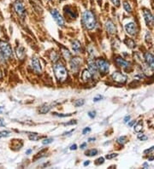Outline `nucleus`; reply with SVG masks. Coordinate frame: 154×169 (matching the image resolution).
I'll return each mask as SVG.
<instances>
[{
    "label": "nucleus",
    "instance_id": "f257e3e1",
    "mask_svg": "<svg viewBox=\"0 0 154 169\" xmlns=\"http://www.w3.org/2000/svg\"><path fill=\"white\" fill-rule=\"evenodd\" d=\"M53 70L56 79L59 82H64L68 78V72L63 64L60 62H57L53 66Z\"/></svg>",
    "mask_w": 154,
    "mask_h": 169
},
{
    "label": "nucleus",
    "instance_id": "f03ea898",
    "mask_svg": "<svg viewBox=\"0 0 154 169\" xmlns=\"http://www.w3.org/2000/svg\"><path fill=\"white\" fill-rule=\"evenodd\" d=\"M82 22H83V24L85 25L86 28L88 30H92L96 26V19L93 14L89 10H86L83 13Z\"/></svg>",
    "mask_w": 154,
    "mask_h": 169
},
{
    "label": "nucleus",
    "instance_id": "7ed1b4c3",
    "mask_svg": "<svg viewBox=\"0 0 154 169\" xmlns=\"http://www.w3.org/2000/svg\"><path fill=\"white\" fill-rule=\"evenodd\" d=\"M95 62H96V65L98 68V71H99L100 73L105 74L109 71V63L104 59H101V58L97 59Z\"/></svg>",
    "mask_w": 154,
    "mask_h": 169
},
{
    "label": "nucleus",
    "instance_id": "20e7f679",
    "mask_svg": "<svg viewBox=\"0 0 154 169\" xmlns=\"http://www.w3.org/2000/svg\"><path fill=\"white\" fill-rule=\"evenodd\" d=\"M0 49L3 52V54L4 55V56L6 57H10L12 56V49L10 47V45L6 43V42H3V41H1L0 42Z\"/></svg>",
    "mask_w": 154,
    "mask_h": 169
},
{
    "label": "nucleus",
    "instance_id": "39448f33",
    "mask_svg": "<svg viewBox=\"0 0 154 169\" xmlns=\"http://www.w3.org/2000/svg\"><path fill=\"white\" fill-rule=\"evenodd\" d=\"M111 78L114 81L120 84H124L127 81V76L120 72H114L111 75Z\"/></svg>",
    "mask_w": 154,
    "mask_h": 169
},
{
    "label": "nucleus",
    "instance_id": "423d86ee",
    "mask_svg": "<svg viewBox=\"0 0 154 169\" xmlns=\"http://www.w3.org/2000/svg\"><path fill=\"white\" fill-rule=\"evenodd\" d=\"M51 16H52V17H53V19L55 20V22L57 23L58 26H63L64 25V20H63V18L62 17V16L59 14V12L57 10H52L51 11Z\"/></svg>",
    "mask_w": 154,
    "mask_h": 169
},
{
    "label": "nucleus",
    "instance_id": "0eeeda50",
    "mask_svg": "<svg viewBox=\"0 0 154 169\" xmlns=\"http://www.w3.org/2000/svg\"><path fill=\"white\" fill-rule=\"evenodd\" d=\"M14 9H15L16 12L17 13V15H18L19 16H22V17L25 16V8H24L23 4H22L21 2H19V1L16 2L15 4H14Z\"/></svg>",
    "mask_w": 154,
    "mask_h": 169
},
{
    "label": "nucleus",
    "instance_id": "6e6552de",
    "mask_svg": "<svg viewBox=\"0 0 154 169\" xmlns=\"http://www.w3.org/2000/svg\"><path fill=\"white\" fill-rule=\"evenodd\" d=\"M81 60L79 57H74L72 58V60L70 61V69L73 73H76L79 69H80V65Z\"/></svg>",
    "mask_w": 154,
    "mask_h": 169
},
{
    "label": "nucleus",
    "instance_id": "1a4fd4ad",
    "mask_svg": "<svg viewBox=\"0 0 154 169\" xmlns=\"http://www.w3.org/2000/svg\"><path fill=\"white\" fill-rule=\"evenodd\" d=\"M31 65H32L33 69L37 73H41L42 69H41V65H40V61H39L38 58L33 57L31 59Z\"/></svg>",
    "mask_w": 154,
    "mask_h": 169
},
{
    "label": "nucleus",
    "instance_id": "9d476101",
    "mask_svg": "<svg viewBox=\"0 0 154 169\" xmlns=\"http://www.w3.org/2000/svg\"><path fill=\"white\" fill-rule=\"evenodd\" d=\"M145 60H146V63L153 69L154 70V56L153 54L147 52L145 54Z\"/></svg>",
    "mask_w": 154,
    "mask_h": 169
},
{
    "label": "nucleus",
    "instance_id": "9b49d317",
    "mask_svg": "<svg viewBox=\"0 0 154 169\" xmlns=\"http://www.w3.org/2000/svg\"><path fill=\"white\" fill-rule=\"evenodd\" d=\"M125 30H126V32L128 33V34H130V35H134L137 33L136 26L133 22H130V23L125 25Z\"/></svg>",
    "mask_w": 154,
    "mask_h": 169
},
{
    "label": "nucleus",
    "instance_id": "f8f14e48",
    "mask_svg": "<svg viewBox=\"0 0 154 169\" xmlns=\"http://www.w3.org/2000/svg\"><path fill=\"white\" fill-rule=\"evenodd\" d=\"M116 63H117L118 66H120L121 68L124 69H128V68L130 67V63H129L128 62H127V61L123 60V59L121 58V57L116 58Z\"/></svg>",
    "mask_w": 154,
    "mask_h": 169
},
{
    "label": "nucleus",
    "instance_id": "ddd939ff",
    "mask_svg": "<svg viewBox=\"0 0 154 169\" xmlns=\"http://www.w3.org/2000/svg\"><path fill=\"white\" fill-rule=\"evenodd\" d=\"M143 14H144V17H145V21H146V23L148 25L152 24L153 21V15L151 14V12L147 10H144L143 11Z\"/></svg>",
    "mask_w": 154,
    "mask_h": 169
},
{
    "label": "nucleus",
    "instance_id": "4468645a",
    "mask_svg": "<svg viewBox=\"0 0 154 169\" xmlns=\"http://www.w3.org/2000/svg\"><path fill=\"white\" fill-rule=\"evenodd\" d=\"M105 28H106L107 32H109L110 33H115L116 31H117L116 26L114 25V23L111 21H108L105 23Z\"/></svg>",
    "mask_w": 154,
    "mask_h": 169
},
{
    "label": "nucleus",
    "instance_id": "2eb2a0df",
    "mask_svg": "<svg viewBox=\"0 0 154 169\" xmlns=\"http://www.w3.org/2000/svg\"><path fill=\"white\" fill-rule=\"evenodd\" d=\"M88 68H89V71L91 72L92 74H95L98 72V68H97L96 62L93 60H90L88 62Z\"/></svg>",
    "mask_w": 154,
    "mask_h": 169
},
{
    "label": "nucleus",
    "instance_id": "dca6fc26",
    "mask_svg": "<svg viewBox=\"0 0 154 169\" xmlns=\"http://www.w3.org/2000/svg\"><path fill=\"white\" fill-rule=\"evenodd\" d=\"M81 79H83L84 82H87L88 80H90L92 79V73L89 70L87 69H85L83 70L82 74H81Z\"/></svg>",
    "mask_w": 154,
    "mask_h": 169
},
{
    "label": "nucleus",
    "instance_id": "f3484780",
    "mask_svg": "<svg viewBox=\"0 0 154 169\" xmlns=\"http://www.w3.org/2000/svg\"><path fill=\"white\" fill-rule=\"evenodd\" d=\"M72 49L73 50L76 52V53H79L81 50V45H80V42L79 40H74L72 42Z\"/></svg>",
    "mask_w": 154,
    "mask_h": 169
},
{
    "label": "nucleus",
    "instance_id": "a211bd4d",
    "mask_svg": "<svg viewBox=\"0 0 154 169\" xmlns=\"http://www.w3.org/2000/svg\"><path fill=\"white\" fill-rule=\"evenodd\" d=\"M61 51H62V55H63V56L64 59L70 60L71 58V53L67 49L63 47V48H61Z\"/></svg>",
    "mask_w": 154,
    "mask_h": 169
},
{
    "label": "nucleus",
    "instance_id": "6ab92c4d",
    "mask_svg": "<svg viewBox=\"0 0 154 169\" xmlns=\"http://www.w3.org/2000/svg\"><path fill=\"white\" fill-rule=\"evenodd\" d=\"M16 55L17 57L21 60H22L25 56V52H24V49L22 47H17L16 49Z\"/></svg>",
    "mask_w": 154,
    "mask_h": 169
},
{
    "label": "nucleus",
    "instance_id": "aec40b11",
    "mask_svg": "<svg viewBox=\"0 0 154 169\" xmlns=\"http://www.w3.org/2000/svg\"><path fill=\"white\" fill-rule=\"evenodd\" d=\"M51 106L49 105H44L42 107H40V109H39V112L42 115H45V114H47L50 110H51Z\"/></svg>",
    "mask_w": 154,
    "mask_h": 169
},
{
    "label": "nucleus",
    "instance_id": "412c9836",
    "mask_svg": "<svg viewBox=\"0 0 154 169\" xmlns=\"http://www.w3.org/2000/svg\"><path fill=\"white\" fill-rule=\"evenodd\" d=\"M64 10H65L66 14H67L68 16H70L71 18H75V17L76 16V14H75V12L73 11V10H72L70 7H69V6L67 7V6H66V7L64 8Z\"/></svg>",
    "mask_w": 154,
    "mask_h": 169
},
{
    "label": "nucleus",
    "instance_id": "4be33fe9",
    "mask_svg": "<svg viewBox=\"0 0 154 169\" xmlns=\"http://www.w3.org/2000/svg\"><path fill=\"white\" fill-rule=\"evenodd\" d=\"M142 128H143V122L140 121H139L135 126H134V132H140L142 131Z\"/></svg>",
    "mask_w": 154,
    "mask_h": 169
},
{
    "label": "nucleus",
    "instance_id": "5701e85b",
    "mask_svg": "<svg viewBox=\"0 0 154 169\" xmlns=\"http://www.w3.org/2000/svg\"><path fill=\"white\" fill-rule=\"evenodd\" d=\"M97 154H98V150L97 149H89V150H87L86 152V155H87V156H94Z\"/></svg>",
    "mask_w": 154,
    "mask_h": 169
},
{
    "label": "nucleus",
    "instance_id": "b1692460",
    "mask_svg": "<svg viewBox=\"0 0 154 169\" xmlns=\"http://www.w3.org/2000/svg\"><path fill=\"white\" fill-rule=\"evenodd\" d=\"M124 42H125V44L127 45V46H128L129 48H134V47L135 46V43H134V41L132 40V39H126Z\"/></svg>",
    "mask_w": 154,
    "mask_h": 169
},
{
    "label": "nucleus",
    "instance_id": "393cba45",
    "mask_svg": "<svg viewBox=\"0 0 154 169\" xmlns=\"http://www.w3.org/2000/svg\"><path fill=\"white\" fill-rule=\"evenodd\" d=\"M28 138H29V139L32 140V141H36V140H38V139L40 138V137H39V135H38L37 133H32L31 135H29Z\"/></svg>",
    "mask_w": 154,
    "mask_h": 169
},
{
    "label": "nucleus",
    "instance_id": "a878e982",
    "mask_svg": "<svg viewBox=\"0 0 154 169\" xmlns=\"http://www.w3.org/2000/svg\"><path fill=\"white\" fill-rule=\"evenodd\" d=\"M117 142H118V144H120V145H124V144L127 142V137H125V136L120 137V138L117 139Z\"/></svg>",
    "mask_w": 154,
    "mask_h": 169
},
{
    "label": "nucleus",
    "instance_id": "bb28decb",
    "mask_svg": "<svg viewBox=\"0 0 154 169\" xmlns=\"http://www.w3.org/2000/svg\"><path fill=\"white\" fill-rule=\"evenodd\" d=\"M123 7H124L125 10H126L127 12H131L132 9H131V6H130V4L128 3V2H124V3H123Z\"/></svg>",
    "mask_w": 154,
    "mask_h": 169
},
{
    "label": "nucleus",
    "instance_id": "cd10ccee",
    "mask_svg": "<svg viewBox=\"0 0 154 169\" xmlns=\"http://www.w3.org/2000/svg\"><path fill=\"white\" fill-rule=\"evenodd\" d=\"M10 134H11V132H9V131H2V132H0L1 137H3V138H7V137L10 136Z\"/></svg>",
    "mask_w": 154,
    "mask_h": 169
},
{
    "label": "nucleus",
    "instance_id": "c85d7f7f",
    "mask_svg": "<svg viewBox=\"0 0 154 169\" xmlns=\"http://www.w3.org/2000/svg\"><path fill=\"white\" fill-rule=\"evenodd\" d=\"M84 103H85V101L83 99H80V100H77L75 102V106L76 107H81L82 105H84Z\"/></svg>",
    "mask_w": 154,
    "mask_h": 169
},
{
    "label": "nucleus",
    "instance_id": "c756f323",
    "mask_svg": "<svg viewBox=\"0 0 154 169\" xmlns=\"http://www.w3.org/2000/svg\"><path fill=\"white\" fill-rule=\"evenodd\" d=\"M51 59L52 60V61H54V62H56V61H57V60H58V55H57L55 51L51 52Z\"/></svg>",
    "mask_w": 154,
    "mask_h": 169
},
{
    "label": "nucleus",
    "instance_id": "7c9ffc66",
    "mask_svg": "<svg viewBox=\"0 0 154 169\" xmlns=\"http://www.w3.org/2000/svg\"><path fill=\"white\" fill-rule=\"evenodd\" d=\"M104 162V157H99V159H97V160L95 161V164H96L97 166H99V165L103 164Z\"/></svg>",
    "mask_w": 154,
    "mask_h": 169
},
{
    "label": "nucleus",
    "instance_id": "2f4dec72",
    "mask_svg": "<svg viewBox=\"0 0 154 169\" xmlns=\"http://www.w3.org/2000/svg\"><path fill=\"white\" fill-rule=\"evenodd\" d=\"M117 155H118V154H117V153L109 154V155H106V159H108V160H110V159H113V158L117 157Z\"/></svg>",
    "mask_w": 154,
    "mask_h": 169
},
{
    "label": "nucleus",
    "instance_id": "473e14b6",
    "mask_svg": "<svg viewBox=\"0 0 154 169\" xmlns=\"http://www.w3.org/2000/svg\"><path fill=\"white\" fill-rule=\"evenodd\" d=\"M56 116H58V117H68V116H71L72 114H57V113H53Z\"/></svg>",
    "mask_w": 154,
    "mask_h": 169
},
{
    "label": "nucleus",
    "instance_id": "72a5a7b5",
    "mask_svg": "<svg viewBox=\"0 0 154 169\" xmlns=\"http://www.w3.org/2000/svg\"><path fill=\"white\" fill-rule=\"evenodd\" d=\"M53 142V139L52 138H46V139H44L42 144L43 145H49V144H51Z\"/></svg>",
    "mask_w": 154,
    "mask_h": 169
},
{
    "label": "nucleus",
    "instance_id": "f704fd0d",
    "mask_svg": "<svg viewBox=\"0 0 154 169\" xmlns=\"http://www.w3.org/2000/svg\"><path fill=\"white\" fill-rule=\"evenodd\" d=\"M138 138H139L140 140H141V141H144V140H147V137L145 136L144 134H139V135H138Z\"/></svg>",
    "mask_w": 154,
    "mask_h": 169
},
{
    "label": "nucleus",
    "instance_id": "c9c22d12",
    "mask_svg": "<svg viewBox=\"0 0 154 169\" xmlns=\"http://www.w3.org/2000/svg\"><path fill=\"white\" fill-rule=\"evenodd\" d=\"M88 116H89L90 118H92V119L95 118V116H96V112H95V111H90V112L88 113Z\"/></svg>",
    "mask_w": 154,
    "mask_h": 169
},
{
    "label": "nucleus",
    "instance_id": "e433bc0d",
    "mask_svg": "<svg viewBox=\"0 0 154 169\" xmlns=\"http://www.w3.org/2000/svg\"><path fill=\"white\" fill-rule=\"evenodd\" d=\"M91 132V128H89V127H86V128H84L83 129V131H82V134H87V132Z\"/></svg>",
    "mask_w": 154,
    "mask_h": 169
},
{
    "label": "nucleus",
    "instance_id": "4c0bfd02",
    "mask_svg": "<svg viewBox=\"0 0 154 169\" xmlns=\"http://www.w3.org/2000/svg\"><path fill=\"white\" fill-rule=\"evenodd\" d=\"M4 55L3 54V52H2V50H1V49H0V62H4Z\"/></svg>",
    "mask_w": 154,
    "mask_h": 169
},
{
    "label": "nucleus",
    "instance_id": "58836bf2",
    "mask_svg": "<svg viewBox=\"0 0 154 169\" xmlns=\"http://www.w3.org/2000/svg\"><path fill=\"white\" fill-rule=\"evenodd\" d=\"M111 2H112V3L114 4V5H116V6H119L120 5V1L119 0H110Z\"/></svg>",
    "mask_w": 154,
    "mask_h": 169
},
{
    "label": "nucleus",
    "instance_id": "ea45409f",
    "mask_svg": "<svg viewBox=\"0 0 154 169\" xmlns=\"http://www.w3.org/2000/svg\"><path fill=\"white\" fill-rule=\"evenodd\" d=\"M153 150H154V146H153V147H151L150 149H146V150L144 151V153H145V154H147V153H150V152H152V151H153Z\"/></svg>",
    "mask_w": 154,
    "mask_h": 169
},
{
    "label": "nucleus",
    "instance_id": "a19ab883",
    "mask_svg": "<svg viewBox=\"0 0 154 169\" xmlns=\"http://www.w3.org/2000/svg\"><path fill=\"white\" fill-rule=\"evenodd\" d=\"M102 98L103 97H101V96H98V97H96L93 98V101H94V102H99V101H100Z\"/></svg>",
    "mask_w": 154,
    "mask_h": 169
},
{
    "label": "nucleus",
    "instance_id": "79ce46f5",
    "mask_svg": "<svg viewBox=\"0 0 154 169\" xmlns=\"http://www.w3.org/2000/svg\"><path fill=\"white\" fill-rule=\"evenodd\" d=\"M77 123V121H70V122H68V123H66L65 125H74V124H76Z\"/></svg>",
    "mask_w": 154,
    "mask_h": 169
},
{
    "label": "nucleus",
    "instance_id": "37998d69",
    "mask_svg": "<svg viewBox=\"0 0 154 169\" xmlns=\"http://www.w3.org/2000/svg\"><path fill=\"white\" fill-rule=\"evenodd\" d=\"M76 149H77V145H71V147H70V150H76Z\"/></svg>",
    "mask_w": 154,
    "mask_h": 169
},
{
    "label": "nucleus",
    "instance_id": "c03bdc74",
    "mask_svg": "<svg viewBox=\"0 0 154 169\" xmlns=\"http://www.w3.org/2000/svg\"><path fill=\"white\" fill-rule=\"evenodd\" d=\"M129 120H130V115H127V116L124 118V122L127 123L128 121H129Z\"/></svg>",
    "mask_w": 154,
    "mask_h": 169
},
{
    "label": "nucleus",
    "instance_id": "a18cd8bd",
    "mask_svg": "<svg viewBox=\"0 0 154 169\" xmlns=\"http://www.w3.org/2000/svg\"><path fill=\"white\" fill-rule=\"evenodd\" d=\"M5 126V124H4L3 121L2 119H0V126Z\"/></svg>",
    "mask_w": 154,
    "mask_h": 169
},
{
    "label": "nucleus",
    "instance_id": "49530a36",
    "mask_svg": "<svg viewBox=\"0 0 154 169\" xmlns=\"http://www.w3.org/2000/svg\"><path fill=\"white\" fill-rule=\"evenodd\" d=\"M134 123H135V121H131V122H129V123H128V126H133Z\"/></svg>",
    "mask_w": 154,
    "mask_h": 169
},
{
    "label": "nucleus",
    "instance_id": "de8ad7c7",
    "mask_svg": "<svg viewBox=\"0 0 154 169\" xmlns=\"http://www.w3.org/2000/svg\"><path fill=\"white\" fill-rule=\"evenodd\" d=\"M74 132V130H71L70 132H64L63 133V135H70V133H71V132Z\"/></svg>",
    "mask_w": 154,
    "mask_h": 169
},
{
    "label": "nucleus",
    "instance_id": "09e8293b",
    "mask_svg": "<svg viewBox=\"0 0 154 169\" xmlns=\"http://www.w3.org/2000/svg\"><path fill=\"white\" fill-rule=\"evenodd\" d=\"M89 164H90V162H89V161H87V162H84V166H85V167H86V166H88Z\"/></svg>",
    "mask_w": 154,
    "mask_h": 169
},
{
    "label": "nucleus",
    "instance_id": "8fccbe9b",
    "mask_svg": "<svg viewBox=\"0 0 154 169\" xmlns=\"http://www.w3.org/2000/svg\"><path fill=\"white\" fill-rule=\"evenodd\" d=\"M88 141H89V142H93V141H95V138H88Z\"/></svg>",
    "mask_w": 154,
    "mask_h": 169
},
{
    "label": "nucleus",
    "instance_id": "3c124183",
    "mask_svg": "<svg viewBox=\"0 0 154 169\" xmlns=\"http://www.w3.org/2000/svg\"><path fill=\"white\" fill-rule=\"evenodd\" d=\"M86 146H87V143H84V144H82V145H80V149H84Z\"/></svg>",
    "mask_w": 154,
    "mask_h": 169
},
{
    "label": "nucleus",
    "instance_id": "603ef678",
    "mask_svg": "<svg viewBox=\"0 0 154 169\" xmlns=\"http://www.w3.org/2000/svg\"><path fill=\"white\" fill-rule=\"evenodd\" d=\"M31 152H32V149H27V150L26 151V154H27V155H28V154H30Z\"/></svg>",
    "mask_w": 154,
    "mask_h": 169
},
{
    "label": "nucleus",
    "instance_id": "864d4df0",
    "mask_svg": "<svg viewBox=\"0 0 154 169\" xmlns=\"http://www.w3.org/2000/svg\"><path fill=\"white\" fill-rule=\"evenodd\" d=\"M3 110V107H0V113H2Z\"/></svg>",
    "mask_w": 154,
    "mask_h": 169
},
{
    "label": "nucleus",
    "instance_id": "5fc2aeb1",
    "mask_svg": "<svg viewBox=\"0 0 154 169\" xmlns=\"http://www.w3.org/2000/svg\"><path fill=\"white\" fill-rule=\"evenodd\" d=\"M154 159V156H153V157H151L150 159H149V161H152V160H153Z\"/></svg>",
    "mask_w": 154,
    "mask_h": 169
},
{
    "label": "nucleus",
    "instance_id": "6e6d98bb",
    "mask_svg": "<svg viewBox=\"0 0 154 169\" xmlns=\"http://www.w3.org/2000/svg\"><path fill=\"white\" fill-rule=\"evenodd\" d=\"M2 78V73H1V70H0V79Z\"/></svg>",
    "mask_w": 154,
    "mask_h": 169
},
{
    "label": "nucleus",
    "instance_id": "4d7b16f0",
    "mask_svg": "<svg viewBox=\"0 0 154 169\" xmlns=\"http://www.w3.org/2000/svg\"><path fill=\"white\" fill-rule=\"evenodd\" d=\"M49 1H52V0H49Z\"/></svg>",
    "mask_w": 154,
    "mask_h": 169
},
{
    "label": "nucleus",
    "instance_id": "13d9d810",
    "mask_svg": "<svg viewBox=\"0 0 154 169\" xmlns=\"http://www.w3.org/2000/svg\"><path fill=\"white\" fill-rule=\"evenodd\" d=\"M0 138H1V135H0Z\"/></svg>",
    "mask_w": 154,
    "mask_h": 169
},
{
    "label": "nucleus",
    "instance_id": "bf43d9fd",
    "mask_svg": "<svg viewBox=\"0 0 154 169\" xmlns=\"http://www.w3.org/2000/svg\"><path fill=\"white\" fill-rule=\"evenodd\" d=\"M60 1H62V0H60Z\"/></svg>",
    "mask_w": 154,
    "mask_h": 169
}]
</instances>
